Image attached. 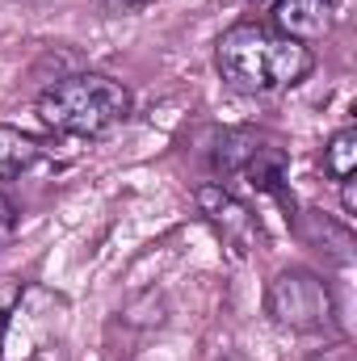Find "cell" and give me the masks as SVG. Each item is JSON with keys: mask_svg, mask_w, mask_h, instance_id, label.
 Masks as SVG:
<instances>
[{"mask_svg": "<svg viewBox=\"0 0 357 361\" xmlns=\"http://www.w3.org/2000/svg\"><path fill=\"white\" fill-rule=\"evenodd\" d=\"M214 68L236 92H282L311 76L315 55L311 47L265 30L257 21L231 25L214 47Z\"/></svg>", "mask_w": 357, "mask_h": 361, "instance_id": "cell-1", "label": "cell"}, {"mask_svg": "<svg viewBox=\"0 0 357 361\" xmlns=\"http://www.w3.org/2000/svg\"><path fill=\"white\" fill-rule=\"evenodd\" d=\"M126 114H131V92L122 80H114L105 72L63 76L38 97V122L47 130L72 135V139L109 135L118 122H126Z\"/></svg>", "mask_w": 357, "mask_h": 361, "instance_id": "cell-2", "label": "cell"}, {"mask_svg": "<svg viewBox=\"0 0 357 361\" xmlns=\"http://www.w3.org/2000/svg\"><path fill=\"white\" fill-rule=\"evenodd\" d=\"M265 307L273 324H282L290 332H324L337 319V302H332L328 281L311 269H282L269 281Z\"/></svg>", "mask_w": 357, "mask_h": 361, "instance_id": "cell-3", "label": "cell"}, {"mask_svg": "<svg viewBox=\"0 0 357 361\" xmlns=\"http://www.w3.org/2000/svg\"><path fill=\"white\" fill-rule=\"evenodd\" d=\"M198 210L206 214V223L236 248V252H248V244H253V235H257V219L248 214V206L231 193V189H223V185H198Z\"/></svg>", "mask_w": 357, "mask_h": 361, "instance_id": "cell-4", "label": "cell"}, {"mask_svg": "<svg viewBox=\"0 0 357 361\" xmlns=\"http://www.w3.org/2000/svg\"><path fill=\"white\" fill-rule=\"evenodd\" d=\"M337 21V8L332 0H277L273 4V25L277 34L294 38V42H320Z\"/></svg>", "mask_w": 357, "mask_h": 361, "instance_id": "cell-5", "label": "cell"}, {"mask_svg": "<svg viewBox=\"0 0 357 361\" xmlns=\"http://www.w3.org/2000/svg\"><path fill=\"white\" fill-rule=\"evenodd\" d=\"M38 156H42V147H38L34 135H25V130H17V126H0V177L25 173Z\"/></svg>", "mask_w": 357, "mask_h": 361, "instance_id": "cell-6", "label": "cell"}, {"mask_svg": "<svg viewBox=\"0 0 357 361\" xmlns=\"http://www.w3.org/2000/svg\"><path fill=\"white\" fill-rule=\"evenodd\" d=\"M353 169H357V130L345 126L324 147V173L332 180H345V177H353Z\"/></svg>", "mask_w": 357, "mask_h": 361, "instance_id": "cell-7", "label": "cell"}, {"mask_svg": "<svg viewBox=\"0 0 357 361\" xmlns=\"http://www.w3.org/2000/svg\"><path fill=\"white\" fill-rule=\"evenodd\" d=\"M21 298H25V286H21V277H0V341H4V328H8V319L17 315Z\"/></svg>", "mask_w": 357, "mask_h": 361, "instance_id": "cell-8", "label": "cell"}, {"mask_svg": "<svg viewBox=\"0 0 357 361\" xmlns=\"http://www.w3.org/2000/svg\"><path fill=\"white\" fill-rule=\"evenodd\" d=\"M101 13H109V17H126V13H139L147 0H92Z\"/></svg>", "mask_w": 357, "mask_h": 361, "instance_id": "cell-9", "label": "cell"}, {"mask_svg": "<svg viewBox=\"0 0 357 361\" xmlns=\"http://www.w3.org/2000/svg\"><path fill=\"white\" fill-rule=\"evenodd\" d=\"M13 227H17V210H13V202L0 193V240H8V235H13Z\"/></svg>", "mask_w": 357, "mask_h": 361, "instance_id": "cell-10", "label": "cell"}, {"mask_svg": "<svg viewBox=\"0 0 357 361\" xmlns=\"http://www.w3.org/2000/svg\"><path fill=\"white\" fill-rule=\"evenodd\" d=\"M341 210H345V219H353L357 214V185H353V177L341 180Z\"/></svg>", "mask_w": 357, "mask_h": 361, "instance_id": "cell-11", "label": "cell"}, {"mask_svg": "<svg viewBox=\"0 0 357 361\" xmlns=\"http://www.w3.org/2000/svg\"><path fill=\"white\" fill-rule=\"evenodd\" d=\"M244 4H253V8H273L277 0H244Z\"/></svg>", "mask_w": 357, "mask_h": 361, "instance_id": "cell-12", "label": "cell"}]
</instances>
